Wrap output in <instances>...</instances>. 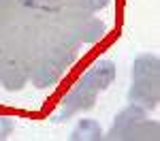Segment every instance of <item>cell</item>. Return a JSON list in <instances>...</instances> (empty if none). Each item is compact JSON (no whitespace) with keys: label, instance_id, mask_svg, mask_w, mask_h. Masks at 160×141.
Wrapping results in <instances>:
<instances>
[{"label":"cell","instance_id":"cell-1","mask_svg":"<svg viewBox=\"0 0 160 141\" xmlns=\"http://www.w3.org/2000/svg\"><path fill=\"white\" fill-rule=\"evenodd\" d=\"M115 75H118L115 62H111V60L92 62L86 73L64 94L62 105L58 107V111L51 115V122H66V120H71L75 115L94 109L98 96L115 81Z\"/></svg>","mask_w":160,"mask_h":141},{"label":"cell","instance_id":"cell-7","mask_svg":"<svg viewBox=\"0 0 160 141\" xmlns=\"http://www.w3.org/2000/svg\"><path fill=\"white\" fill-rule=\"evenodd\" d=\"M111 0H64V7H73V9H81L88 13H96L105 7H109Z\"/></svg>","mask_w":160,"mask_h":141},{"label":"cell","instance_id":"cell-2","mask_svg":"<svg viewBox=\"0 0 160 141\" xmlns=\"http://www.w3.org/2000/svg\"><path fill=\"white\" fill-rule=\"evenodd\" d=\"M128 103L154 111L160 105V58L154 51H143L132 60V83L128 88Z\"/></svg>","mask_w":160,"mask_h":141},{"label":"cell","instance_id":"cell-3","mask_svg":"<svg viewBox=\"0 0 160 141\" xmlns=\"http://www.w3.org/2000/svg\"><path fill=\"white\" fill-rule=\"evenodd\" d=\"M105 139L111 141H158L160 139V122L148 118V111L128 103L122 107L111 124Z\"/></svg>","mask_w":160,"mask_h":141},{"label":"cell","instance_id":"cell-5","mask_svg":"<svg viewBox=\"0 0 160 141\" xmlns=\"http://www.w3.org/2000/svg\"><path fill=\"white\" fill-rule=\"evenodd\" d=\"M28 83V64L9 53H0V86L9 92H19Z\"/></svg>","mask_w":160,"mask_h":141},{"label":"cell","instance_id":"cell-4","mask_svg":"<svg viewBox=\"0 0 160 141\" xmlns=\"http://www.w3.org/2000/svg\"><path fill=\"white\" fill-rule=\"evenodd\" d=\"M53 22L73 38L77 45L81 43H96L105 34V24L100 22L94 13L73 9V7H62L53 15Z\"/></svg>","mask_w":160,"mask_h":141},{"label":"cell","instance_id":"cell-6","mask_svg":"<svg viewBox=\"0 0 160 141\" xmlns=\"http://www.w3.org/2000/svg\"><path fill=\"white\" fill-rule=\"evenodd\" d=\"M102 139H105V130L92 118H81L73 126V130L68 133V141H102Z\"/></svg>","mask_w":160,"mask_h":141},{"label":"cell","instance_id":"cell-8","mask_svg":"<svg viewBox=\"0 0 160 141\" xmlns=\"http://www.w3.org/2000/svg\"><path fill=\"white\" fill-rule=\"evenodd\" d=\"M15 130V120L11 115H2L0 113V141H7Z\"/></svg>","mask_w":160,"mask_h":141}]
</instances>
